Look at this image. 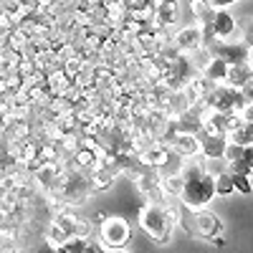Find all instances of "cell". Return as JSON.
<instances>
[{
    "label": "cell",
    "mask_w": 253,
    "mask_h": 253,
    "mask_svg": "<svg viewBox=\"0 0 253 253\" xmlns=\"http://www.w3.org/2000/svg\"><path fill=\"white\" fill-rule=\"evenodd\" d=\"M177 220L182 223V228L187 230L193 238L198 241H210L213 246L223 248L225 238H223V223L218 220V215H213L210 210H187L180 205L177 210Z\"/></svg>",
    "instance_id": "cell-1"
},
{
    "label": "cell",
    "mask_w": 253,
    "mask_h": 253,
    "mask_svg": "<svg viewBox=\"0 0 253 253\" xmlns=\"http://www.w3.org/2000/svg\"><path fill=\"white\" fill-rule=\"evenodd\" d=\"M177 223V215L170 205L165 203H147L139 210V228L150 236L155 243H167L170 233Z\"/></svg>",
    "instance_id": "cell-2"
},
{
    "label": "cell",
    "mask_w": 253,
    "mask_h": 253,
    "mask_svg": "<svg viewBox=\"0 0 253 253\" xmlns=\"http://www.w3.org/2000/svg\"><path fill=\"white\" fill-rule=\"evenodd\" d=\"M213 195H215V180L208 172L187 177L180 190L182 208H187V210H205V205L213 200Z\"/></svg>",
    "instance_id": "cell-3"
},
{
    "label": "cell",
    "mask_w": 253,
    "mask_h": 253,
    "mask_svg": "<svg viewBox=\"0 0 253 253\" xmlns=\"http://www.w3.org/2000/svg\"><path fill=\"white\" fill-rule=\"evenodd\" d=\"M129 241H132V228L124 218L99 215V246H104L107 251H122Z\"/></svg>",
    "instance_id": "cell-4"
},
{
    "label": "cell",
    "mask_w": 253,
    "mask_h": 253,
    "mask_svg": "<svg viewBox=\"0 0 253 253\" xmlns=\"http://www.w3.org/2000/svg\"><path fill=\"white\" fill-rule=\"evenodd\" d=\"M205 101L210 109H215L220 114H238L241 107L246 104V96H243V91H238L233 86H218L213 94H208Z\"/></svg>",
    "instance_id": "cell-5"
},
{
    "label": "cell",
    "mask_w": 253,
    "mask_h": 253,
    "mask_svg": "<svg viewBox=\"0 0 253 253\" xmlns=\"http://www.w3.org/2000/svg\"><path fill=\"white\" fill-rule=\"evenodd\" d=\"M213 58H220L225 66H238V63H248V48L246 43H228V41H210L205 46Z\"/></svg>",
    "instance_id": "cell-6"
},
{
    "label": "cell",
    "mask_w": 253,
    "mask_h": 253,
    "mask_svg": "<svg viewBox=\"0 0 253 253\" xmlns=\"http://www.w3.org/2000/svg\"><path fill=\"white\" fill-rule=\"evenodd\" d=\"M225 137H215V134H205L200 132L198 134V150H203V155L208 160H223V152H225Z\"/></svg>",
    "instance_id": "cell-7"
},
{
    "label": "cell",
    "mask_w": 253,
    "mask_h": 253,
    "mask_svg": "<svg viewBox=\"0 0 253 253\" xmlns=\"http://www.w3.org/2000/svg\"><path fill=\"white\" fill-rule=\"evenodd\" d=\"M210 28H213V36L218 41H223V38L236 33V20H233V15H230L228 10H215L213 20H210Z\"/></svg>",
    "instance_id": "cell-8"
},
{
    "label": "cell",
    "mask_w": 253,
    "mask_h": 253,
    "mask_svg": "<svg viewBox=\"0 0 253 253\" xmlns=\"http://www.w3.org/2000/svg\"><path fill=\"white\" fill-rule=\"evenodd\" d=\"M200 132L215 134V137H225L228 134V129H225V114L210 109L205 117H200Z\"/></svg>",
    "instance_id": "cell-9"
},
{
    "label": "cell",
    "mask_w": 253,
    "mask_h": 253,
    "mask_svg": "<svg viewBox=\"0 0 253 253\" xmlns=\"http://www.w3.org/2000/svg\"><path fill=\"white\" fill-rule=\"evenodd\" d=\"M223 157L228 162H241V165L248 167V170H253V147H241V144H230L228 142Z\"/></svg>",
    "instance_id": "cell-10"
},
{
    "label": "cell",
    "mask_w": 253,
    "mask_h": 253,
    "mask_svg": "<svg viewBox=\"0 0 253 253\" xmlns=\"http://www.w3.org/2000/svg\"><path fill=\"white\" fill-rule=\"evenodd\" d=\"M170 144H172L175 155H180V157H193V155L198 152V137H195V134H190V132H180V134H175V139H172Z\"/></svg>",
    "instance_id": "cell-11"
},
{
    "label": "cell",
    "mask_w": 253,
    "mask_h": 253,
    "mask_svg": "<svg viewBox=\"0 0 253 253\" xmlns=\"http://www.w3.org/2000/svg\"><path fill=\"white\" fill-rule=\"evenodd\" d=\"M177 46L182 51H198L203 46V33H200V26H193V28H185L177 33Z\"/></svg>",
    "instance_id": "cell-12"
},
{
    "label": "cell",
    "mask_w": 253,
    "mask_h": 253,
    "mask_svg": "<svg viewBox=\"0 0 253 253\" xmlns=\"http://www.w3.org/2000/svg\"><path fill=\"white\" fill-rule=\"evenodd\" d=\"M253 76H251V69H248V63H238V66H228V76H225V81H228V86H233V89H243L246 84L251 81Z\"/></svg>",
    "instance_id": "cell-13"
},
{
    "label": "cell",
    "mask_w": 253,
    "mask_h": 253,
    "mask_svg": "<svg viewBox=\"0 0 253 253\" xmlns=\"http://www.w3.org/2000/svg\"><path fill=\"white\" fill-rule=\"evenodd\" d=\"M225 142L241 144V147H253V122H243L241 126H236L233 132H228Z\"/></svg>",
    "instance_id": "cell-14"
},
{
    "label": "cell",
    "mask_w": 253,
    "mask_h": 253,
    "mask_svg": "<svg viewBox=\"0 0 253 253\" xmlns=\"http://www.w3.org/2000/svg\"><path fill=\"white\" fill-rule=\"evenodd\" d=\"M225 76H228V66H225L220 58L210 56V58L203 63V79H205V81H225Z\"/></svg>",
    "instance_id": "cell-15"
},
{
    "label": "cell",
    "mask_w": 253,
    "mask_h": 253,
    "mask_svg": "<svg viewBox=\"0 0 253 253\" xmlns=\"http://www.w3.org/2000/svg\"><path fill=\"white\" fill-rule=\"evenodd\" d=\"M190 13H193L203 26L210 23V20H213V15H215V10L210 8L208 0H190Z\"/></svg>",
    "instance_id": "cell-16"
},
{
    "label": "cell",
    "mask_w": 253,
    "mask_h": 253,
    "mask_svg": "<svg viewBox=\"0 0 253 253\" xmlns=\"http://www.w3.org/2000/svg\"><path fill=\"white\" fill-rule=\"evenodd\" d=\"M167 157H170V152L155 147V150H147V152L142 155V162H144V165H152V167H160V165H167Z\"/></svg>",
    "instance_id": "cell-17"
},
{
    "label": "cell",
    "mask_w": 253,
    "mask_h": 253,
    "mask_svg": "<svg viewBox=\"0 0 253 253\" xmlns=\"http://www.w3.org/2000/svg\"><path fill=\"white\" fill-rule=\"evenodd\" d=\"M213 180H215V195H230L233 193V182H230L228 172H218V175H213Z\"/></svg>",
    "instance_id": "cell-18"
},
{
    "label": "cell",
    "mask_w": 253,
    "mask_h": 253,
    "mask_svg": "<svg viewBox=\"0 0 253 253\" xmlns=\"http://www.w3.org/2000/svg\"><path fill=\"white\" fill-rule=\"evenodd\" d=\"M230 182H233V190H238V193H243V195L253 193V185L246 175H230Z\"/></svg>",
    "instance_id": "cell-19"
},
{
    "label": "cell",
    "mask_w": 253,
    "mask_h": 253,
    "mask_svg": "<svg viewBox=\"0 0 253 253\" xmlns=\"http://www.w3.org/2000/svg\"><path fill=\"white\" fill-rule=\"evenodd\" d=\"M157 18H160V23H172L175 20V5L172 3H162L160 5V10H157Z\"/></svg>",
    "instance_id": "cell-20"
},
{
    "label": "cell",
    "mask_w": 253,
    "mask_h": 253,
    "mask_svg": "<svg viewBox=\"0 0 253 253\" xmlns=\"http://www.w3.org/2000/svg\"><path fill=\"white\" fill-rule=\"evenodd\" d=\"M238 117H241V122H253V101H246V104H243L241 112H238Z\"/></svg>",
    "instance_id": "cell-21"
},
{
    "label": "cell",
    "mask_w": 253,
    "mask_h": 253,
    "mask_svg": "<svg viewBox=\"0 0 253 253\" xmlns=\"http://www.w3.org/2000/svg\"><path fill=\"white\" fill-rule=\"evenodd\" d=\"M208 3H210V8H213V10H225L228 5H233L236 0H208Z\"/></svg>",
    "instance_id": "cell-22"
},
{
    "label": "cell",
    "mask_w": 253,
    "mask_h": 253,
    "mask_svg": "<svg viewBox=\"0 0 253 253\" xmlns=\"http://www.w3.org/2000/svg\"><path fill=\"white\" fill-rule=\"evenodd\" d=\"M109 185H112V177L109 175H96V182H94L96 190H107Z\"/></svg>",
    "instance_id": "cell-23"
},
{
    "label": "cell",
    "mask_w": 253,
    "mask_h": 253,
    "mask_svg": "<svg viewBox=\"0 0 253 253\" xmlns=\"http://www.w3.org/2000/svg\"><path fill=\"white\" fill-rule=\"evenodd\" d=\"M246 48H248V51L253 48V18L246 23Z\"/></svg>",
    "instance_id": "cell-24"
},
{
    "label": "cell",
    "mask_w": 253,
    "mask_h": 253,
    "mask_svg": "<svg viewBox=\"0 0 253 253\" xmlns=\"http://www.w3.org/2000/svg\"><path fill=\"white\" fill-rule=\"evenodd\" d=\"M248 69H251V76H253V58H248Z\"/></svg>",
    "instance_id": "cell-25"
},
{
    "label": "cell",
    "mask_w": 253,
    "mask_h": 253,
    "mask_svg": "<svg viewBox=\"0 0 253 253\" xmlns=\"http://www.w3.org/2000/svg\"><path fill=\"white\" fill-rule=\"evenodd\" d=\"M104 253H124V251H104Z\"/></svg>",
    "instance_id": "cell-26"
}]
</instances>
